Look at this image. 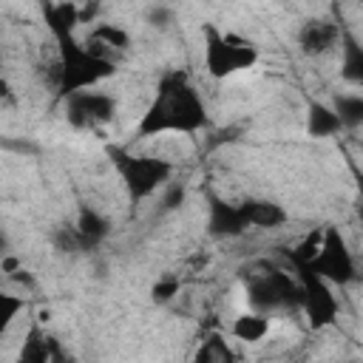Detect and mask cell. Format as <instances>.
<instances>
[{
  "label": "cell",
  "instance_id": "cell-17",
  "mask_svg": "<svg viewBox=\"0 0 363 363\" xmlns=\"http://www.w3.org/2000/svg\"><path fill=\"white\" fill-rule=\"evenodd\" d=\"M54 357H60L54 340L45 337V332H40V329L34 326V329L28 332V340H26L23 352H20V360H28V363H45V360H54Z\"/></svg>",
  "mask_w": 363,
  "mask_h": 363
},
{
  "label": "cell",
  "instance_id": "cell-24",
  "mask_svg": "<svg viewBox=\"0 0 363 363\" xmlns=\"http://www.w3.org/2000/svg\"><path fill=\"white\" fill-rule=\"evenodd\" d=\"M207 264H210V252H204V250H201V252H196L193 258H187V267H190L193 272H199V269H204Z\"/></svg>",
  "mask_w": 363,
  "mask_h": 363
},
{
  "label": "cell",
  "instance_id": "cell-25",
  "mask_svg": "<svg viewBox=\"0 0 363 363\" xmlns=\"http://www.w3.org/2000/svg\"><path fill=\"white\" fill-rule=\"evenodd\" d=\"M357 216L363 221V176H357Z\"/></svg>",
  "mask_w": 363,
  "mask_h": 363
},
{
  "label": "cell",
  "instance_id": "cell-11",
  "mask_svg": "<svg viewBox=\"0 0 363 363\" xmlns=\"http://www.w3.org/2000/svg\"><path fill=\"white\" fill-rule=\"evenodd\" d=\"M241 210H244V218H247V227H258V230H275V227H284L286 224V210L269 199H247L241 201Z\"/></svg>",
  "mask_w": 363,
  "mask_h": 363
},
{
  "label": "cell",
  "instance_id": "cell-19",
  "mask_svg": "<svg viewBox=\"0 0 363 363\" xmlns=\"http://www.w3.org/2000/svg\"><path fill=\"white\" fill-rule=\"evenodd\" d=\"M77 233H79V238H82V244H96L102 235H108V218L105 216H99L96 210H91V207H85L82 213H79V218H77Z\"/></svg>",
  "mask_w": 363,
  "mask_h": 363
},
{
  "label": "cell",
  "instance_id": "cell-13",
  "mask_svg": "<svg viewBox=\"0 0 363 363\" xmlns=\"http://www.w3.org/2000/svg\"><path fill=\"white\" fill-rule=\"evenodd\" d=\"M306 130L309 136H335L343 130V122L337 116V111L326 102H309V111H306Z\"/></svg>",
  "mask_w": 363,
  "mask_h": 363
},
{
  "label": "cell",
  "instance_id": "cell-18",
  "mask_svg": "<svg viewBox=\"0 0 363 363\" xmlns=\"http://www.w3.org/2000/svg\"><path fill=\"white\" fill-rule=\"evenodd\" d=\"M332 108L337 111L343 130L360 128L363 125V94H337L332 99Z\"/></svg>",
  "mask_w": 363,
  "mask_h": 363
},
{
  "label": "cell",
  "instance_id": "cell-22",
  "mask_svg": "<svg viewBox=\"0 0 363 363\" xmlns=\"http://www.w3.org/2000/svg\"><path fill=\"white\" fill-rule=\"evenodd\" d=\"M0 329H6L14 318H17V312H23V298H17V295H11V292H3L0 295Z\"/></svg>",
  "mask_w": 363,
  "mask_h": 363
},
{
  "label": "cell",
  "instance_id": "cell-2",
  "mask_svg": "<svg viewBox=\"0 0 363 363\" xmlns=\"http://www.w3.org/2000/svg\"><path fill=\"white\" fill-rule=\"evenodd\" d=\"M57 48H60V88L57 91L62 96L82 91V88H96L116 71L113 60L96 54L88 43L79 45L74 34L57 37Z\"/></svg>",
  "mask_w": 363,
  "mask_h": 363
},
{
  "label": "cell",
  "instance_id": "cell-4",
  "mask_svg": "<svg viewBox=\"0 0 363 363\" xmlns=\"http://www.w3.org/2000/svg\"><path fill=\"white\" fill-rule=\"evenodd\" d=\"M247 303L250 309L258 312H278V309H295L303 303L301 281H292L286 272L269 269V272H255L247 284Z\"/></svg>",
  "mask_w": 363,
  "mask_h": 363
},
{
  "label": "cell",
  "instance_id": "cell-5",
  "mask_svg": "<svg viewBox=\"0 0 363 363\" xmlns=\"http://www.w3.org/2000/svg\"><path fill=\"white\" fill-rule=\"evenodd\" d=\"M116 170L130 193V199H147L153 196L159 187H164L170 182L173 164L164 159H153V156H128V153H113Z\"/></svg>",
  "mask_w": 363,
  "mask_h": 363
},
{
  "label": "cell",
  "instance_id": "cell-20",
  "mask_svg": "<svg viewBox=\"0 0 363 363\" xmlns=\"http://www.w3.org/2000/svg\"><path fill=\"white\" fill-rule=\"evenodd\" d=\"M233 357H235L233 349H230L227 340H221L218 335L207 337V340L199 346V352H196V360H204V363H227V360H233Z\"/></svg>",
  "mask_w": 363,
  "mask_h": 363
},
{
  "label": "cell",
  "instance_id": "cell-8",
  "mask_svg": "<svg viewBox=\"0 0 363 363\" xmlns=\"http://www.w3.org/2000/svg\"><path fill=\"white\" fill-rule=\"evenodd\" d=\"M113 113H116V99L105 91L82 88L65 96V119L74 128H88V130L102 128L113 119Z\"/></svg>",
  "mask_w": 363,
  "mask_h": 363
},
{
  "label": "cell",
  "instance_id": "cell-9",
  "mask_svg": "<svg viewBox=\"0 0 363 363\" xmlns=\"http://www.w3.org/2000/svg\"><path fill=\"white\" fill-rule=\"evenodd\" d=\"M340 37H343V31H340V26L335 20L312 17V20H306L298 28L295 43H298L301 54H306V57H323V54H329L332 48L340 45Z\"/></svg>",
  "mask_w": 363,
  "mask_h": 363
},
{
  "label": "cell",
  "instance_id": "cell-23",
  "mask_svg": "<svg viewBox=\"0 0 363 363\" xmlns=\"http://www.w3.org/2000/svg\"><path fill=\"white\" fill-rule=\"evenodd\" d=\"M184 201V187L182 184H164V199H162V204L167 207V210H173V207H179Z\"/></svg>",
  "mask_w": 363,
  "mask_h": 363
},
{
  "label": "cell",
  "instance_id": "cell-10",
  "mask_svg": "<svg viewBox=\"0 0 363 363\" xmlns=\"http://www.w3.org/2000/svg\"><path fill=\"white\" fill-rule=\"evenodd\" d=\"M207 230L218 238H233L247 230V218L241 204H230L218 196L207 199Z\"/></svg>",
  "mask_w": 363,
  "mask_h": 363
},
{
  "label": "cell",
  "instance_id": "cell-7",
  "mask_svg": "<svg viewBox=\"0 0 363 363\" xmlns=\"http://www.w3.org/2000/svg\"><path fill=\"white\" fill-rule=\"evenodd\" d=\"M298 269H301L298 272V281H301V292H303L301 309L306 312L309 323L315 329H323V326L335 323V318H337V298L332 292L335 284H329L323 275H318L306 264H298Z\"/></svg>",
  "mask_w": 363,
  "mask_h": 363
},
{
  "label": "cell",
  "instance_id": "cell-6",
  "mask_svg": "<svg viewBox=\"0 0 363 363\" xmlns=\"http://www.w3.org/2000/svg\"><path fill=\"white\" fill-rule=\"evenodd\" d=\"M306 267L315 269L318 275H323L335 286H346V284H352L357 278L352 250H349V244H346V238L340 235L337 227H326L323 230L320 247H318L315 258L306 261Z\"/></svg>",
  "mask_w": 363,
  "mask_h": 363
},
{
  "label": "cell",
  "instance_id": "cell-21",
  "mask_svg": "<svg viewBox=\"0 0 363 363\" xmlns=\"http://www.w3.org/2000/svg\"><path fill=\"white\" fill-rule=\"evenodd\" d=\"M179 289H182V281H179L176 275H167V278H159V281L153 284L150 298H153L156 303H170V301L179 295Z\"/></svg>",
  "mask_w": 363,
  "mask_h": 363
},
{
  "label": "cell",
  "instance_id": "cell-3",
  "mask_svg": "<svg viewBox=\"0 0 363 363\" xmlns=\"http://www.w3.org/2000/svg\"><path fill=\"white\" fill-rule=\"evenodd\" d=\"M204 68L213 79H227L235 71L252 68L258 62V48L233 34H221L216 26H204Z\"/></svg>",
  "mask_w": 363,
  "mask_h": 363
},
{
  "label": "cell",
  "instance_id": "cell-1",
  "mask_svg": "<svg viewBox=\"0 0 363 363\" xmlns=\"http://www.w3.org/2000/svg\"><path fill=\"white\" fill-rule=\"evenodd\" d=\"M207 125V111L199 91L187 82L184 74L173 71L159 82L156 96L145 108L136 133L159 136V133H196Z\"/></svg>",
  "mask_w": 363,
  "mask_h": 363
},
{
  "label": "cell",
  "instance_id": "cell-16",
  "mask_svg": "<svg viewBox=\"0 0 363 363\" xmlns=\"http://www.w3.org/2000/svg\"><path fill=\"white\" fill-rule=\"evenodd\" d=\"M340 77L352 85H363V45L352 37H340Z\"/></svg>",
  "mask_w": 363,
  "mask_h": 363
},
{
  "label": "cell",
  "instance_id": "cell-12",
  "mask_svg": "<svg viewBox=\"0 0 363 363\" xmlns=\"http://www.w3.org/2000/svg\"><path fill=\"white\" fill-rule=\"evenodd\" d=\"M43 17H45L48 31L54 34V40H57V37H65V34H74L77 23H82V20H79V9H77L74 3H68V0L43 3Z\"/></svg>",
  "mask_w": 363,
  "mask_h": 363
},
{
  "label": "cell",
  "instance_id": "cell-14",
  "mask_svg": "<svg viewBox=\"0 0 363 363\" xmlns=\"http://www.w3.org/2000/svg\"><path fill=\"white\" fill-rule=\"evenodd\" d=\"M88 45H91L96 54L108 57L105 51H125V48L130 45V34H128L122 26H116V23H99V26H94L91 37H88ZM108 60H111V57H108Z\"/></svg>",
  "mask_w": 363,
  "mask_h": 363
},
{
  "label": "cell",
  "instance_id": "cell-15",
  "mask_svg": "<svg viewBox=\"0 0 363 363\" xmlns=\"http://www.w3.org/2000/svg\"><path fill=\"white\" fill-rule=\"evenodd\" d=\"M233 337L244 340V343H258L269 335V315L267 312H258V309H250V312H241L233 326H230Z\"/></svg>",
  "mask_w": 363,
  "mask_h": 363
}]
</instances>
